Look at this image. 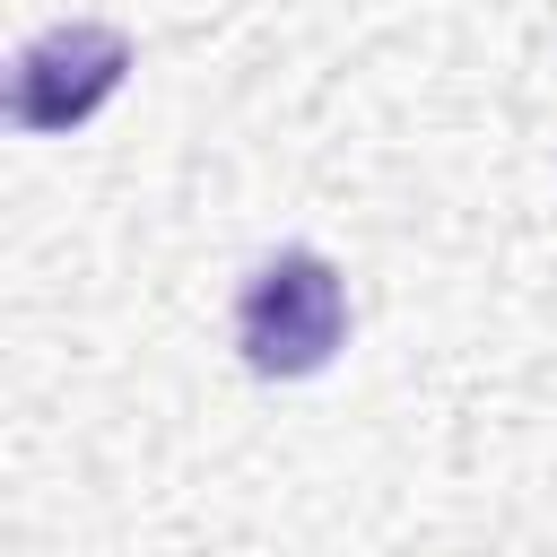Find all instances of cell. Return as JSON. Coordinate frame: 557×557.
I'll return each instance as SVG.
<instances>
[{
	"mask_svg": "<svg viewBox=\"0 0 557 557\" xmlns=\"http://www.w3.org/2000/svg\"><path fill=\"white\" fill-rule=\"evenodd\" d=\"M348 348V278L331 252L287 244L235 287V357L261 383H305Z\"/></svg>",
	"mask_w": 557,
	"mask_h": 557,
	"instance_id": "cell-1",
	"label": "cell"
},
{
	"mask_svg": "<svg viewBox=\"0 0 557 557\" xmlns=\"http://www.w3.org/2000/svg\"><path fill=\"white\" fill-rule=\"evenodd\" d=\"M122 78H131V35L96 26V17H61V26L17 44V61H9V122L26 139H61L87 113H104L122 96Z\"/></svg>",
	"mask_w": 557,
	"mask_h": 557,
	"instance_id": "cell-2",
	"label": "cell"
}]
</instances>
